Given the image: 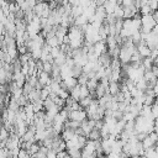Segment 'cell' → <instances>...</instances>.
I'll return each mask as SVG.
<instances>
[{
    "mask_svg": "<svg viewBox=\"0 0 158 158\" xmlns=\"http://www.w3.org/2000/svg\"><path fill=\"white\" fill-rule=\"evenodd\" d=\"M68 37H69V46H70L72 49H80L85 43L84 31L80 27L75 26V25L69 27Z\"/></svg>",
    "mask_w": 158,
    "mask_h": 158,
    "instance_id": "cell-1",
    "label": "cell"
},
{
    "mask_svg": "<svg viewBox=\"0 0 158 158\" xmlns=\"http://www.w3.org/2000/svg\"><path fill=\"white\" fill-rule=\"evenodd\" d=\"M154 123L156 120L146 118L143 116H138L135 120V131L136 133H147L149 135L151 132L154 131Z\"/></svg>",
    "mask_w": 158,
    "mask_h": 158,
    "instance_id": "cell-2",
    "label": "cell"
},
{
    "mask_svg": "<svg viewBox=\"0 0 158 158\" xmlns=\"http://www.w3.org/2000/svg\"><path fill=\"white\" fill-rule=\"evenodd\" d=\"M141 32L143 33H149L154 30L156 25H157V21L153 16V14H149V15H143L141 16Z\"/></svg>",
    "mask_w": 158,
    "mask_h": 158,
    "instance_id": "cell-3",
    "label": "cell"
},
{
    "mask_svg": "<svg viewBox=\"0 0 158 158\" xmlns=\"http://www.w3.org/2000/svg\"><path fill=\"white\" fill-rule=\"evenodd\" d=\"M69 120L73 121H78V122H83L85 120H88V115L85 109H80V110H73L69 112Z\"/></svg>",
    "mask_w": 158,
    "mask_h": 158,
    "instance_id": "cell-4",
    "label": "cell"
},
{
    "mask_svg": "<svg viewBox=\"0 0 158 158\" xmlns=\"http://www.w3.org/2000/svg\"><path fill=\"white\" fill-rule=\"evenodd\" d=\"M116 139L117 138H114L111 136L107 137V138H102L101 139V149H102V152H104L105 156H107V154H110L112 152V146H114V143H115Z\"/></svg>",
    "mask_w": 158,
    "mask_h": 158,
    "instance_id": "cell-5",
    "label": "cell"
},
{
    "mask_svg": "<svg viewBox=\"0 0 158 158\" xmlns=\"http://www.w3.org/2000/svg\"><path fill=\"white\" fill-rule=\"evenodd\" d=\"M99 107H100V104H99V100L98 99H94V101L85 109V111H86V115H88V118H90V120H94V117L96 116V114H98V110H99Z\"/></svg>",
    "mask_w": 158,
    "mask_h": 158,
    "instance_id": "cell-6",
    "label": "cell"
},
{
    "mask_svg": "<svg viewBox=\"0 0 158 158\" xmlns=\"http://www.w3.org/2000/svg\"><path fill=\"white\" fill-rule=\"evenodd\" d=\"M52 83V75L47 72H41L38 74V84L43 88V86H48Z\"/></svg>",
    "mask_w": 158,
    "mask_h": 158,
    "instance_id": "cell-7",
    "label": "cell"
},
{
    "mask_svg": "<svg viewBox=\"0 0 158 158\" xmlns=\"http://www.w3.org/2000/svg\"><path fill=\"white\" fill-rule=\"evenodd\" d=\"M48 7H49V2L38 1V2L35 5V7H33L32 10H33V12H35V15H36V16L42 17L43 12H44V11H46V9H48Z\"/></svg>",
    "mask_w": 158,
    "mask_h": 158,
    "instance_id": "cell-8",
    "label": "cell"
},
{
    "mask_svg": "<svg viewBox=\"0 0 158 158\" xmlns=\"http://www.w3.org/2000/svg\"><path fill=\"white\" fill-rule=\"evenodd\" d=\"M60 85H62V88H63V89H67V90H69V91H70L72 89H74V88L78 85V79H77V78H74V77H69V78H67V79L62 80Z\"/></svg>",
    "mask_w": 158,
    "mask_h": 158,
    "instance_id": "cell-9",
    "label": "cell"
},
{
    "mask_svg": "<svg viewBox=\"0 0 158 158\" xmlns=\"http://www.w3.org/2000/svg\"><path fill=\"white\" fill-rule=\"evenodd\" d=\"M137 52L141 54V57H142V58H147V57H149V56H151L152 49L147 46V43H146L144 41H142L139 44H137Z\"/></svg>",
    "mask_w": 158,
    "mask_h": 158,
    "instance_id": "cell-10",
    "label": "cell"
},
{
    "mask_svg": "<svg viewBox=\"0 0 158 158\" xmlns=\"http://www.w3.org/2000/svg\"><path fill=\"white\" fill-rule=\"evenodd\" d=\"M78 136V133H77V131L75 130H72V128H64L63 130V132L60 133V137L63 138V141H65V142H68V141H70V139H73L74 137H77Z\"/></svg>",
    "mask_w": 158,
    "mask_h": 158,
    "instance_id": "cell-11",
    "label": "cell"
},
{
    "mask_svg": "<svg viewBox=\"0 0 158 158\" xmlns=\"http://www.w3.org/2000/svg\"><path fill=\"white\" fill-rule=\"evenodd\" d=\"M46 44H48L51 48H56V47H60L62 41L54 35V36H48L46 38Z\"/></svg>",
    "mask_w": 158,
    "mask_h": 158,
    "instance_id": "cell-12",
    "label": "cell"
},
{
    "mask_svg": "<svg viewBox=\"0 0 158 158\" xmlns=\"http://www.w3.org/2000/svg\"><path fill=\"white\" fill-rule=\"evenodd\" d=\"M121 93V84L117 81H110L109 85V94H111L112 96H116L117 94Z\"/></svg>",
    "mask_w": 158,
    "mask_h": 158,
    "instance_id": "cell-13",
    "label": "cell"
},
{
    "mask_svg": "<svg viewBox=\"0 0 158 158\" xmlns=\"http://www.w3.org/2000/svg\"><path fill=\"white\" fill-rule=\"evenodd\" d=\"M156 141L149 136V135H147V137L142 141V146H143V148H144V151L146 149H149V148H154L156 147Z\"/></svg>",
    "mask_w": 158,
    "mask_h": 158,
    "instance_id": "cell-14",
    "label": "cell"
},
{
    "mask_svg": "<svg viewBox=\"0 0 158 158\" xmlns=\"http://www.w3.org/2000/svg\"><path fill=\"white\" fill-rule=\"evenodd\" d=\"M80 89H81V86L78 84L74 89H72L70 90V96L75 100V101H80V99H81V93H80Z\"/></svg>",
    "mask_w": 158,
    "mask_h": 158,
    "instance_id": "cell-15",
    "label": "cell"
},
{
    "mask_svg": "<svg viewBox=\"0 0 158 158\" xmlns=\"http://www.w3.org/2000/svg\"><path fill=\"white\" fill-rule=\"evenodd\" d=\"M142 65H143L144 70H152V68H153V65H154V60H153L152 58H149V57L143 58V59H142Z\"/></svg>",
    "mask_w": 158,
    "mask_h": 158,
    "instance_id": "cell-16",
    "label": "cell"
},
{
    "mask_svg": "<svg viewBox=\"0 0 158 158\" xmlns=\"http://www.w3.org/2000/svg\"><path fill=\"white\" fill-rule=\"evenodd\" d=\"M88 139H91V141H100L101 139V133H100V130L98 128H94L89 136H88Z\"/></svg>",
    "mask_w": 158,
    "mask_h": 158,
    "instance_id": "cell-17",
    "label": "cell"
},
{
    "mask_svg": "<svg viewBox=\"0 0 158 158\" xmlns=\"http://www.w3.org/2000/svg\"><path fill=\"white\" fill-rule=\"evenodd\" d=\"M93 101H94V99H93V96L90 95V96H86V98L81 99V100L79 101V104H80V106H81L83 109H86V107H88Z\"/></svg>",
    "mask_w": 158,
    "mask_h": 158,
    "instance_id": "cell-18",
    "label": "cell"
},
{
    "mask_svg": "<svg viewBox=\"0 0 158 158\" xmlns=\"http://www.w3.org/2000/svg\"><path fill=\"white\" fill-rule=\"evenodd\" d=\"M10 135H11V132H10L6 127L2 126V128H1V135H0V139H1V142H5V141L10 137Z\"/></svg>",
    "mask_w": 158,
    "mask_h": 158,
    "instance_id": "cell-19",
    "label": "cell"
},
{
    "mask_svg": "<svg viewBox=\"0 0 158 158\" xmlns=\"http://www.w3.org/2000/svg\"><path fill=\"white\" fill-rule=\"evenodd\" d=\"M67 152H68V154H69L72 158H83V156H81V149H68Z\"/></svg>",
    "mask_w": 158,
    "mask_h": 158,
    "instance_id": "cell-20",
    "label": "cell"
},
{
    "mask_svg": "<svg viewBox=\"0 0 158 158\" xmlns=\"http://www.w3.org/2000/svg\"><path fill=\"white\" fill-rule=\"evenodd\" d=\"M72 73H73V77L78 79V78L83 74V68L79 67V65H74V67L72 68Z\"/></svg>",
    "mask_w": 158,
    "mask_h": 158,
    "instance_id": "cell-21",
    "label": "cell"
},
{
    "mask_svg": "<svg viewBox=\"0 0 158 158\" xmlns=\"http://www.w3.org/2000/svg\"><path fill=\"white\" fill-rule=\"evenodd\" d=\"M158 98V96H157ZM151 111H152V116L154 120H158V100H156V102L151 106Z\"/></svg>",
    "mask_w": 158,
    "mask_h": 158,
    "instance_id": "cell-22",
    "label": "cell"
},
{
    "mask_svg": "<svg viewBox=\"0 0 158 158\" xmlns=\"http://www.w3.org/2000/svg\"><path fill=\"white\" fill-rule=\"evenodd\" d=\"M42 68H43V72H47V73H52V69H53V64L52 62H42Z\"/></svg>",
    "mask_w": 158,
    "mask_h": 158,
    "instance_id": "cell-23",
    "label": "cell"
},
{
    "mask_svg": "<svg viewBox=\"0 0 158 158\" xmlns=\"http://www.w3.org/2000/svg\"><path fill=\"white\" fill-rule=\"evenodd\" d=\"M88 81H89V77H88L85 73H83V74L78 78V84H79V85H86Z\"/></svg>",
    "mask_w": 158,
    "mask_h": 158,
    "instance_id": "cell-24",
    "label": "cell"
},
{
    "mask_svg": "<svg viewBox=\"0 0 158 158\" xmlns=\"http://www.w3.org/2000/svg\"><path fill=\"white\" fill-rule=\"evenodd\" d=\"M17 158H32V154L30 153V151H27L25 148H21Z\"/></svg>",
    "mask_w": 158,
    "mask_h": 158,
    "instance_id": "cell-25",
    "label": "cell"
},
{
    "mask_svg": "<svg viewBox=\"0 0 158 158\" xmlns=\"http://www.w3.org/2000/svg\"><path fill=\"white\" fill-rule=\"evenodd\" d=\"M40 149H41V146L35 142V143H32V146H31V148H30L28 151H30V153H31L32 156H35L37 152H40Z\"/></svg>",
    "mask_w": 158,
    "mask_h": 158,
    "instance_id": "cell-26",
    "label": "cell"
},
{
    "mask_svg": "<svg viewBox=\"0 0 158 158\" xmlns=\"http://www.w3.org/2000/svg\"><path fill=\"white\" fill-rule=\"evenodd\" d=\"M60 53H62L60 47H56V48H52V49H51V56L53 57V59H56Z\"/></svg>",
    "mask_w": 158,
    "mask_h": 158,
    "instance_id": "cell-27",
    "label": "cell"
},
{
    "mask_svg": "<svg viewBox=\"0 0 158 158\" xmlns=\"http://www.w3.org/2000/svg\"><path fill=\"white\" fill-rule=\"evenodd\" d=\"M57 154H58V152H57L56 149L51 148V149H48V152H47V158H57Z\"/></svg>",
    "mask_w": 158,
    "mask_h": 158,
    "instance_id": "cell-28",
    "label": "cell"
},
{
    "mask_svg": "<svg viewBox=\"0 0 158 158\" xmlns=\"http://www.w3.org/2000/svg\"><path fill=\"white\" fill-rule=\"evenodd\" d=\"M67 156H68V152L67 151H60V152H58L57 158H67Z\"/></svg>",
    "mask_w": 158,
    "mask_h": 158,
    "instance_id": "cell-29",
    "label": "cell"
},
{
    "mask_svg": "<svg viewBox=\"0 0 158 158\" xmlns=\"http://www.w3.org/2000/svg\"><path fill=\"white\" fill-rule=\"evenodd\" d=\"M94 1L96 2V5H98V6H102L107 0H94Z\"/></svg>",
    "mask_w": 158,
    "mask_h": 158,
    "instance_id": "cell-30",
    "label": "cell"
},
{
    "mask_svg": "<svg viewBox=\"0 0 158 158\" xmlns=\"http://www.w3.org/2000/svg\"><path fill=\"white\" fill-rule=\"evenodd\" d=\"M153 91H154L156 96H158V79H157V83H156V85H154V88H153Z\"/></svg>",
    "mask_w": 158,
    "mask_h": 158,
    "instance_id": "cell-31",
    "label": "cell"
},
{
    "mask_svg": "<svg viewBox=\"0 0 158 158\" xmlns=\"http://www.w3.org/2000/svg\"><path fill=\"white\" fill-rule=\"evenodd\" d=\"M153 132H156L157 135H158V120H156V123H154V131Z\"/></svg>",
    "mask_w": 158,
    "mask_h": 158,
    "instance_id": "cell-32",
    "label": "cell"
},
{
    "mask_svg": "<svg viewBox=\"0 0 158 158\" xmlns=\"http://www.w3.org/2000/svg\"><path fill=\"white\" fill-rule=\"evenodd\" d=\"M153 32H154V33H157V35H158V23H157V25H156V27H154V30H153Z\"/></svg>",
    "mask_w": 158,
    "mask_h": 158,
    "instance_id": "cell-33",
    "label": "cell"
},
{
    "mask_svg": "<svg viewBox=\"0 0 158 158\" xmlns=\"http://www.w3.org/2000/svg\"><path fill=\"white\" fill-rule=\"evenodd\" d=\"M122 158H130V157H122Z\"/></svg>",
    "mask_w": 158,
    "mask_h": 158,
    "instance_id": "cell-34",
    "label": "cell"
}]
</instances>
